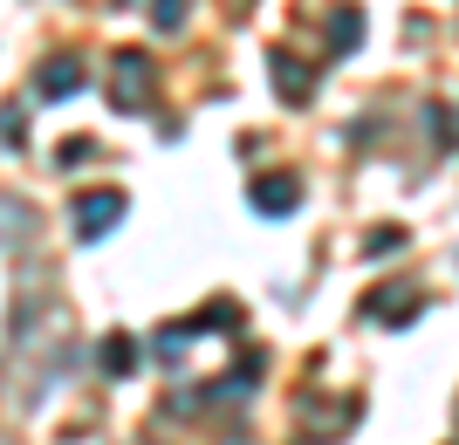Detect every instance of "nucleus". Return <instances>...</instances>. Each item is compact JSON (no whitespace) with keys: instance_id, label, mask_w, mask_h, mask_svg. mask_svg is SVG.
<instances>
[{"instance_id":"obj_5","label":"nucleus","mask_w":459,"mask_h":445,"mask_svg":"<svg viewBox=\"0 0 459 445\" xmlns=\"http://www.w3.org/2000/svg\"><path fill=\"white\" fill-rule=\"evenodd\" d=\"M268 69H274V82H281V97H288V103H302L308 90H316V76H308L295 56H268Z\"/></svg>"},{"instance_id":"obj_7","label":"nucleus","mask_w":459,"mask_h":445,"mask_svg":"<svg viewBox=\"0 0 459 445\" xmlns=\"http://www.w3.org/2000/svg\"><path fill=\"white\" fill-rule=\"evenodd\" d=\"M357 35H364V14H357V7H336V21H329V41H336V48H357Z\"/></svg>"},{"instance_id":"obj_6","label":"nucleus","mask_w":459,"mask_h":445,"mask_svg":"<svg viewBox=\"0 0 459 445\" xmlns=\"http://www.w3.org/2000/svg\"><path fill=\"white\" fill-rule=\"evenodd\" d=\"M419 302H425L419 288H398V295H384V302H370V315H384V322H411Z\"/></svg>"},{"instance_id":"obj_3","label":"nucleus","mask_w":459,"mask_h":445,"mask_svg":"<svg viewBox=\"0 0 459 445\" xmlns=\"http://www.w3.org/2000/svg\"><path fill=\"white\" fill-rule=\"evenodd\" d=\"M247 199H254V213H295V206H302V185H295V178L288 172H274V178H254L247 185Z\"/></svg>"},{"instance_id":"obj_9","label":"nucleus","mask_w":459,"mask_h":445,"mask_svg":"<svg viewBox=\"0 0 459 445\" xmlns=\"http://www.w3.org/2000/svg\"><path fill=\"white\" fill-rule=\"evenodd\" d=\"M131 364H137V349L124 343V336H110V343H103V370H110V377H124Z\"/></svg>"},{"instance_id":"obj_8","label":"nucleus","mask_w":459,"mask_h":445,"mask_svg":"<svg viewBox=\"0 0 459 445\" xmlns=\"http://www.w3.org/2000/svg\"><path fill=\"white\" fill-rule=\"evenodd\" d=\"M152 28L178 35V28H186V0H152Z\"/></svg>"},{"instance_id":"obj_10","label":"nucleus","mask_w":459,"mask_h":445,"mask_svg":"<svg viewBox=\"0 0 459 445\" xmlns=\"http://www.w3.org/2000/svg\"><path fill=\"white\" fill-rule=\"evenodd\" d=\"M404 247V233L398 227H391V233H370V253H398Z\"/></svg>"},{"instance_id":"obj_1","label":"nucleus","mask_w":459,"mask_h":445,"mask_svg":"<svg viewBox=\"0 0 459 445\" xmlns=\"http://www.w3.org/2000/svg\"><path fill=\"white\" fill-rule=\"evenodd\" d=\"M144 97H152V62L137 56V48L110 56V103L124 116H137V110H144Z\"/></svg>"},{"instance_id":"obj_4","label":"nucleus","mask_w":459,"mask_h":445,"mask_svg":"<svg viewBox=\"0 0 459 445\" xmlns=\"http://www.w3.org/2000/svg\"><path fill=\"white\" fill-rule=\"evenodd\" d=\"M82 90V69L69 56H56V62H41V76H35V97H48V103H62V97H76Z\"/></svg>"},{"instance_id":"obj_2","label":"nucleus","mask_w":459,"mask_h":445,"mask_svg":"<svg viewBox=\"0 0 459 445\" xmlns=\"http://www.w3.org/2000/svg\"><path fill=\"white\" fill-rule=\"evenodd\" d=\"M124 219V193H82L76 199V240H103Z\"/></svg>"}]
</instances>
